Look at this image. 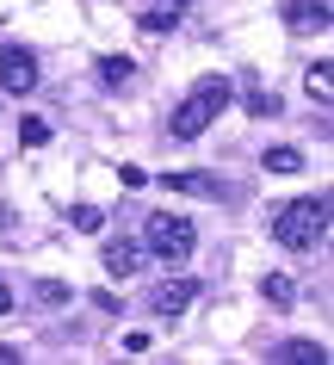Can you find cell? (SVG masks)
I'll return each instance as SVG.
<instances>
[{
    "mask_svg": "<svg viewBox=\"0 0 334 365\" xmlns=\"http://www.w3.org/2000/svg\"><path fill=\"white\" fill-rule=\"evenodd\" d=\"M236 99V81H223V75H204L192 87V99H179L174 112H167V136H179V143H192V136H204L216 124V112Z\"/></svg>",
    "mask_w": 334,
    "mask_h": 365,
    "instance_id": "1",
    "label": "cell"
},
{
    "mask_svg": "<svg viewBox=\"0 0 334 365\" xmlns=\"http://www.w3.org/2000/svg\"><path fill=\"white\" fill-rule=\"evenodd\" d=\"M273 235H278V248H291V254H310L328 242V198L315 192V198H291L285 211L273 217Z\"/></svg>",
    "mask_w": 334,
    "mask_h": 365,
    "instance_id": "2",
    "label": "cell"
},
{
    "mask_svg": "<svg viewBox=\"0 0 334 365\" xmlns=\"http://www.w3.org/2000/svg\"><path fill=\"white\" fill-rule=\"evenodd\" d=\"M142 230H149V235H142V254H161V260H186V254L198 248L192 223H186V217H174V211H155Z\"/></svg>",
    "mask_w": 334,
    "mask_h": 365,
    "instance_id": "3",
    "label": "cell"
},
{
    "mask_svg": "<svg viewBox=\"0 0 334 365\" xmlns=\"http://www.w3.org/2000/svg\"><path fill=\"white\" fill-rule=\"evenodd\" d=\"M0 93H38V56L6 43L0 50Z\"/></svg>",
    "mask_w": 334,
    "mask_h": 365,
    "instance_id": "4",
    "label": "cell"
},
{
    "mask_svg": "<svg viewBox=\"0 0 334 365\" xmlns=\"http://www.w3.org/2000/svg\"><path fill=\"white\" fill-rule=\"evenodd\" d=\"M192 297H198V279H167V285L149 291V309H155V316H179Z\"/></svg>",
    "mask_w": 334,
    "mask_h": 365,
    "instance_id": "5",
    "label": "cell"
},
{
    "mask_svg": "<svg viewBox=\"0 0 334 365\" xmlns=\"http://www.w3.org/2000/svg\"><path fill=\"white\" fill-rule=\"evenodd\" d=\"M285 25L291 31H328V0H291L285 6Z\"/></svg>",
    "mask_w": 334,
    "mask_h": 365,
    "instance_id": "6",
    "label": "cell"
},
{
    "mask_svg": "<svg viewBox=\"0 0 334 365\" xmlns=\"http://www.w3.org/2000/svg\"><path fill=\"white\" fill-rule=\"evenodd\" d=\"M142 267V242H105V272H112V279H130V272Z\"/></svg>",
    "mask_w": 334,
    "mask_h": 365,
    "instance_id": "7",
    "label": "cell"
},
{
    "mask_svg": "<svg viewBox=\"0 0 334 365\" xmlns=\"http://www.w3.org/2000/svg\"><path fill=\"white\" fill-rule=\"evenodd\" d=\"M161 186H167V192H198V198H223V186H216L211 173H167Z\"/></svg>",
    "mask_w": 334,
    "mask_h": 365,
    "instance_id": "8",
    "label": "cell"
},
{
    "mask_svg": "<svg viewBox=\"0 0 334 365\" xmlns=\"http://www.w3.org/2000/svg\"><path fill=\"white\" fill-rule=\"evenodd\" d=\"M273 359H291V365H328V353H322L315 341H285Z\"/></svg>",
    "mask_w": 334,
    "mask_h": 365,
    "instance_id": "9",
    "label": "cell"
},
{
    "mask_svg": "<svg viewBox=\"0 0 334 365\" xmlns=\"http://www.w3.org/2000/svg\"><path fill=\"white\" fill-rule=\"evenodd\" d=\"M130 75H137V62H130V56H99V81H105V87H124Z\"/></svg>",
    "mask_w": 334,
    "mask_h": 365,
    "instance_id": "10",
    "label": "cell"
},
{
    "mask_svg": "<svg viewBox=\"0 0 334 365\" xmlns=\"http://www.w3.org/2000/svg\"><path fill=\"white\" fill-rule=\"evenodd\" d=\"M328 81H334V62L322 56V62L310 68V81H303V87H310V99H322V106H328Z\"/></svg>",
    "mask_w": 334,
    "mask_h": 365,
    "instance_id": "11",
    "label": "cell"
},
{
    "mask_svg": "<svg viewBox=\"0 0 334 365\" xmlns=\"http://www.w3.org/2000/svg\"><path fill=\"white\" fill-rule=\"evenodd\" d=\"M19 143L25 149H43V143H50V124H43V118H19Z\"/></svg>",
    "mask_w": 334,
    "mask_h": 365,
    "instance_id": "12",
    "label": "cell"
},
{
    "mask_svg": "<svg viewBox=\"0 0 334 365\" xmlns=\"http://www.w3.org/2000/svg\"><path fill=\"white\" fill-rule=\"evenodd\" d=\"M266 168H273V173H297V168H303V155H297V149H266Z\"/></svg>",
    "mask_w": 334,
    "mask_h": 365,
    "instance_id": "13",
    "label": "cell"
},
{
    "mask_svg": "<svg viewBox=\"0 0 334 365\" xmlns=\"http://www.w3.org/2000/svg\"><path fill=\"white\" fill-rule=\"evenodd\" d=\"M137 31H149V38H167V31H174V13H161V6H155V13H142Z\"/></svg>",
    "mask_w": 334,
    "mask_h": 365,
    "instance_id": "14",
    "label": "cell"
},
{
    "mask_svg": "<svg viewBox=\"0 0 334 365\" xmlns=\"http://www.w3.org/2000/svg\"><path fill=\"white\" fill-rule=\"evenodd\" d=\"M266 297H273V304H291L297 291H291V279H285V272H266Z\"/></svg>",
    "mask_w": 334,
    "mask_h": 365,
    "instance_id": "15",
    "label": "cell"
},
{
    "mask_svg": "<svg viewBox=\"0 0 334 365\" xmlns=\"http://www.w3.org/2000/svg\"><path fill=\"white\" fill-rule=\"evenodd\" d=\"M248 112H254V118H273L278 99H273V93H248Z\"/></svg>",
    "mask_w": 334,
    "mask_h": 365,
    "instance_id": "16",
    "label": "cell"
},
{
    "mask_svg": "<svg viewBox=\"0 0 334 365\" xmlns=\"http://www.w3.org/2000/svg\"><path fill=\"white\" fill-rule=\"evenodd\" d=\"M118 180H124V186H130V192H137V186H149V173H142L137 161H124V168H118Z\"/></svg>",
    "mask_w": 334,
    "mask_h": 365,
    "instance_id": "17",
    "label": "cell"
},
{
    "mask_svg": "<svg viewBox=\"0 0 334 365\" xmlns=\"http://www.w3.org/2000/svg\"><path fill=\"white\" fill-rule=\"evenodd\" d=\"M99 223H105V217H99L93 205H75V230H99Z\"/></svg>",
    "mask_w": 334,
    "mask_h": 365,
    "instance_id": "18",
    "label": "cell"
},
{
    "mask_svg": "<svg viewBox=\"0 0 334 365\" xmlns=\"http://www.w3.org/2000/svg\"><path fill=\"white\" fill-rule=\"evenodd\" d=\"M155 6H161V13H174V19H179V13H186L192 0H155Z\"/></svg>",
    "mask_w": 334,
    "mask_h": 365,
    "instance_id": "19",
    "label": "cell"
},
{
    "mask_svg": "<svg viewBox=\"0 0 334 365\" xmlns=\"http://www.w3.org/2000/svg\"><path fill=\"white\" fill-rule=\"evenodd\" d=\"M6 309H13V285H6V279H0V316H6Z\"/></svg>",
    "mask_w": 334,
    "mask_h": 365,
    "instance_id": "20",
    "label": "cell"
}]
</instances>
